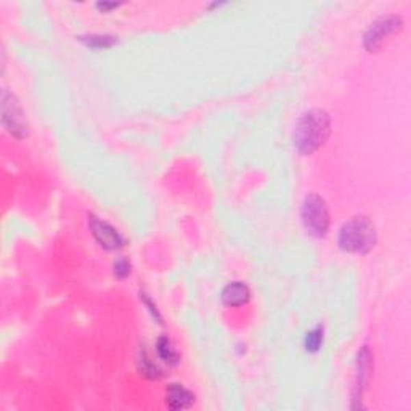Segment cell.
Segmentation results:
<instances>
[{"mask_svg": "<svg viewBox=\"0 0 411 411\" xmlns=\"http://www.w3.org/2000/svg\"><path fill=\"white\" fill-rule=\"evenodd\" d=\"M403 25L400 16H384L379 18V20L373 23V25L368 27V31L365 32V37H363V44H365V49L368 51H377L384 44V40L387 37L397 32Z\"/></svg>", "mask_w": 411, "mask_h": 411, "instance_id": "obj_5", "label": "cell"}, {"mask_svg": "<svg viewBox=\"0 0 411 411\" xmlns=\"http://www.w3.org/2000/svg\"><path fill=\"white\" fill-rule=\"evenodd\" d=\"M373 373V355L368 345L358 352L357 357V390L362 394L366 389Z\"/></svg>", "mask_w": 411, "mask_h": 411, "instance_id": "obj_8", "label": "cell"}, {"mask_svg": "<svg viewBox=\"0 0 411 411\" xmlns=\"http://www.w3.org/2000/svg\"><path fill=\"white\" fill-rule=\"evenodd\" d=\"M88 227H90V232L92 235L95 236V240L100 242L105 249H119V247L124 245L123 236H121L110 223L100 221L98 217H88Z\"/></svg>", "mask_w": 411, "mask_h": 411, "instance_id": "obj_6", "label": "cell"}, {"mask_svg": "<svg viewBox=\"0 0 411 411\" xmlns=\"http://www.w3.org/2000/svg\"><path fill=\"white\" fill-rule=\"evenodd\" d=\"M121 3H116V2H98L97 3V8H100V10H111V8H116L119 7Z\"/></svg>", "mask_w": 411, "mask_h": 411, "instance_id": "obj_15", "label": "cell"}, {"mask_svg": "<svg viewBox=\"0 0 411 411\" xmlns=\"http://www.w3.org/2000/svg\"><path fill=\"white\" fill-rule=\"evenodd\" d=\"M2 124L13 137L25 138L27 135V121L16 97L3 88L2 90Z\"/></svg>", "mask_w": 411, "mask_h": 411, "instance_id": "obj_4", "label": "cell"}, {"mask_svg": "<svg viewBox=\"0 0 411 411\" xmlns=\"http://www.w3.org/2000/svg\"><path fill=\"white\" fill-rule=\"evenodd\" d=\"M302 223L307 233L315 238H323L329 230V211L321 196L312 193L303 199Z\"/></svg>", "mask_w": 411, "mask_h": 411, "instance_id": "obj_3", "label": "cell"}, {"mask_svg": "<svg viewBox=\"0 0 411 411\" xmlns=\"http://www.w3.org/2000/svg\"><path fill=\"white\" fill-rule=\"evenodd\" d=\"M81 40L84 42V44H87L88 47H93V49H106V47H111L116 42L114 37L100 36V34L84 36V37H81Z\"/></svg>", "mask_w": 411, "mask_h": 411, "instance_id": "obj_11", "label": "cell"}, {"mask_svg": "<svg viewBox=\"0 0 411 411\" xmlns=\"http://www.w3.org/2000/svg\"><path fill=\"white\" fill-rule=\"evenodd\" d=\"M331 132V118L325 110H310L303 113L294 130V147L303 156L315 153L325 145Z\"/></svg>", "mask_w": 411, "mask_h": 411, "instance_id": "obj_1", "label": "cell"}, {"mask_svg": "<svg viewBox=\"0 0 411 411\" xmlns=\"http://www.w3.org/2000/svg\"><path fill=\"white\" fill-rule=\"evenodd\" d=\"M249 288H247L245 283L235 282L228 284L222 291V302L228 307H240L249 301Z\"/></svg>", "mask_w": 411, "mask_h": 411, "instance_id": "obj_9", "label": "cell"}, {"mask_svg": "<svg viewBox=\"0 0 411 411\" xmlns=\"http://www.w3.org/2000/svg\"><path fill=\"white\" fill-rule=\"evenodd\" d=\"M376 227L368 217H353L339 232V247L353 254H366L376 245Z\"/></svg>", "mask_w": 411, "mask_h": 411, "instance_id": "obj_2", "label": "cell"}, {"mask_svg": "<svg viewBox=\"0 0 411 411\" xmlns=\"http://www.w3.org/2000/svg\"><path fill=\"white\" fill-rule=\"evenodd\" d=\"M138 365H140V371H142L145 376L151 377V379H156V377L161 376V371L158 370V366L154 365V363L149 362V358L147 357V353L145 352L140 355Z\"/></svg>", "mask_w": 411, "mask_h": 411, "instance_id": "obj_13", "label": "cell"}, {"mask_svg": "<svg viewBox=\"0 0 411 411\" xmlns=\"http://www.w3.org/2000/svg\"><path fill=\"white\" fill-rule=\"evenodd\" d=\"M195 401V395L182 384H169L166 389V405L171 410H185L190 408Z\"/></svg>", "mask_w": 411, "mask_h": 411, "instance_id": "obj_7", "label": "cell"}, {"mask_svg": "<svg viewBox=\"0 0 411 411\" xmlns=\"http://www.w3.org/2000/svg\"><path fill=\"white\" fill-rule=\"evenodd\" d=\"M321 342H323V329L315 328L312 331H308L306 336V349L308 352H316L321 347Z\"/></svg>", "mask_w": 411, "mask_h": 411, "instance_id": "obj_12", "label": "cell"}, {"mask_svg": "<svg viewBox=\"0 0 411 411\" xmlns=\"http://www.w3.org/2000/svg\"><path fill=\"white\" fill-rule=\"evenodd\" d=\"M158 353H160V357L164 360V362L171 363V365H175L177 362H179V355H177L175 349L172 347V342L167 338H162L158 339Z\"/></svg>", "mask_w": 411, "mask_h": 411, "instance_id": "obj_10", "label": "cell"}, {"mask_svg": "<svg viewBox=\"0 0 411 411\" xmlns=\"http://www.w3.org/2000/svg\"><path fill=\"white\" fill-rule=\"evenodd\" d=\"M130 273V264L125 259H119L118 262L114 264V275L118 278H125Z\"/></svg>", "mask_w": 411, "mask_h": 411, "instance_id": "obj_14", "label": "cell"}]
</instances>
